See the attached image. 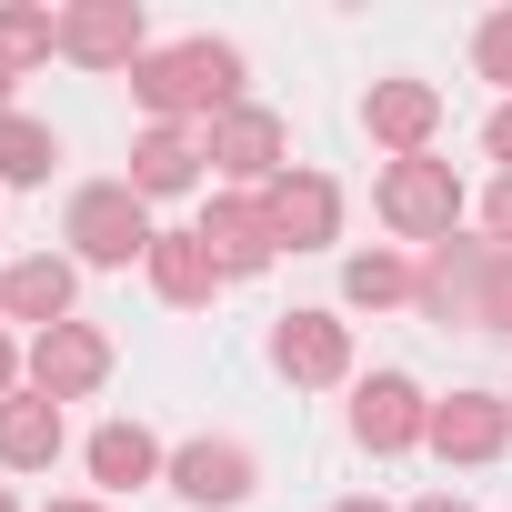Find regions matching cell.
Here are the masks:
<instances>
[{
  "label": "cell",
  "mask_w": 512,
  "mask_h": 512,
  "mask_svg": "<svg viewBox=\"0 0 512 512\" xmlns=\"http://www.w3.org/2000/svg\"><path fill=\"white\" fill-rule=\"evenodd\" d=\"M131 91H141V111L161 121V131H181L191 111H241V51L231 41H171V51H141V71H131Z\"/></svg>",
  "instance_id": "6da1fadb"
},
{
  "label": "cell",
  "mask_w": 512,
  "mask_h": 512,
  "mask_svg": "<svg viewBox=\"0 0 512 512\" xmlns=\"http://www.w3.org/2000/svg\"><path fill=\"white\" fill-rule=\"evenodd\" d=\"M412 302L432 322H462V332H512V251L502 241H432Z\"/></svg>",
  "instance_id": "7a4b0ae2"
},
{
  "label": "cell",
  "mask_w": 512,
  "mask_h": 512,
  "mask_svg": "<svg viewBox=\"0 0 512 512\" xmlns=\"http://www.w3.org/2000/svg\"><path fill=\"white\" fill-rule=\"evenodd\" d=\"M151 201L131 191V181H91L81 201H71V251L91 272H131V262H151Z\"/></svg>",
  "instance_id": "3957f363"
},
{
  "label": "cell",
  "mask_w": 512,
  "mask_h": 512,
  "mask_svg": "<svg viewBox=\"0 0 512 512\" xmlns=\"http://www.w3.org/2000/svg\"><path fill=\"white\" fill-rule=\"evenodd\" d=\"M382 221L402 231V241H452V221H462V171L452 161H392L382 171Z\"/></svg>",
  "instance_id": "277c9868"
},
{
  "label": "cell",
  "mask_w": 512,
  "mask_h": 512,
  "mask_svg": "<svg viewBox=\"0 0 512 512\" xmlns=\"http://www.w3.org/2000/svg\"><path fill=\"white\" fill-rule=\"evenodd\" d=\"M61 51L81 71H141V51H151L141 0H81V11H61Z\"/></svg>",
  "instance_id": "5b68a950"
},
{
  "label": "cell",
  "mask_w": 512,
  "mask_h": 512,
  "mask_svg": "<svg viewBox=\"0 0 512 512\" xmlns=\"http://www.w3.org/2000/svg\"><path fill=\"white\" fill-rule=\"evenodd\" d=\"M191 231L211 241L221 282H241V272H272V251H282V231H272V201H241V191H221V201H211Z\"/></svg>",
  "instance_id": "8992f818"
},
{
  "label": "cell",
  "mask_w": 512,
  "mask_h": 512,
  "mask_svg": "<svg viewBox=\"0 0 512 512\" xmlns=\"http://www.w3.org/2000/svg\"><path fill=\"white\" fill-rule=\"evenodd\" d=\"M101 382H111V342H101L91 322L31 332V392H51V402H81V392H101Z\"/></svg>",
  "instance_id": "52a82bcc"
},
{
  "label": "cell",
  "mask_w": 512,
  "mask_h": 512,
  "mask_svg": "<svg viewBox=\"0 0 512 512\" xmlns=\"http://www.w3.org/2000/svg\"><path fill=\"white\" fill-rule=\"evenodd\" d=\"M432 432V402H422V382H402V372H372L362 392H352V442L362 452H412Z\"/></svg>",
  "instance_id": "ba28073f"
},
{
  "label": "cell",
  "mask_w": 512,
  "mask_h": 512,
  "mask_svg": "<svg viewBox=\"0 0 512 512\" xmlns=\"http://www.w3.org/2000/svg\"><path fill=\"white\" fill-rule=\"evenodd\" d=\"M362 131H372L392 161H422V151H432V131H442V91H432V81H372Z\"/></svg>",
  "instance_id": "9c48e42d"
},
{
  "label": "cell",
  "mask_w": 512,
  "mask_h": 512,
  "mask_svg": "<svg viewBox=\"0 0 512 512\" xmlns=\"http://www.w3.org/2000/svg\"><path fill=\"white\" fill-rule=\"evenodd\" d=\"M272 362H282L292 382H342V372H352V322H332V312H282V322H272Z\"/></svg>",
  "instance_id": "30bf717a"
},
{
  "label": "cell",
  "mask_w": 512,
  "mask_h": 512,
  "mask_svg": "<svg viewBox=\"0 0 512 512\" xmlns=\"http://www.w3.org/2000/svg\"><path fill=\"white\" fill-rule=\"evenodd\" d=\"M442 462H492L502 442H512V402H492V392H452V402H432V432H422Z\"/></svg>",
  "instance_id": "8fae6325"
},
{
  "label": "cell",
  "mask_w": 512,
  "mask_h": 512,
  "mask_svg": "<svg viewBox=\"0 0 512 512\" xmlns=\"http://www.w3.org/2000/svg\"><path fill=\"white\" fill-rule=\"evenodd\" d=\"M201 151H211V171H231V181H282V171H292V161H282V121H272V111H251V101L221 111Z\"/></svg>",
  "instance_id": "7c38bea8"
},
{
  "label": "cell",
  "mask_w": 512,
  "mask_h": 512,
  "mask_svg": "<svg viewBox=\"0 0 512 512\" xmlns=\"http://www.w3.org/2000/svg\"><path fill=\"white\" fill-rule=\"evenodd\" d=\"M262 201H272V231H282V251H322V241L342 231V191H332L322 171H282Z\"/></svg>",
  "instance_id": "4fadbf2b"
},
{
  "label": "cell",
  "mask_w": 512,
  "mask_h": 512,
  "mask_svg": "<svg viewBox=\"0 0 512 512\" xmlns=\"http://www.w3.org/2000/svg\"><path fill=\"white\" fill-rule=\"evenodd\" d=\"M171 492L201 502V512H231V502H251V452L241 442H181L171 452Z\"/></svg>",
  "instance_id": "5bb4252c"
},
{
  "label": "cell",
  "mask_w": 512,
  "mask_h": 512,
  "mask_svg": "<svg viewBox=\"0 0 512 512\" xmlns=\"http://www.w3.org/2000/svg\"><path fill=\"white\" fill-rule=\"evenodd\" d=\"M0 312L31 322V332H61V322H71V262H61V251L11 262V272H0Z\"/></svg>",
  "instance_id": "9a60e30c"
},
{
  "label": "cell",
  "mask_w": 512,
  "mask_h": 512,
  "mask_svg": "<svg viewBox=\"0 0 512 512\" xmlns=\"http://www.w3.org/2000/svg\"><path fill=\"white\" fill-rule=\"evenodd\" d=\"M151 292H161L171 312H201V302L221 292V262H211L201 231H161V241H151Z\"/></svg>",
  "instance_id": "2e32d148"
},
{
  "label": "cell",
  "mask_w": 512,
  "mask_h": 512,
  "mask_svg": "<svg viewBox=\"0 0 512 512\" xmlns=\"http://www.w3.org/2000/svg\"><path fill=\"white\" fill-rule=\"evenodd\" d=\"M0 462L11 472H51L61 462V402L51 392H11L0 402Z\"/></svg>",
  "instance_id": "e0dca14e"
},
{
  "label": "cell",
  "mask_w": 512,
  "mask_h": 512,
  "mask_svg": "<svg viewBox=\"0 0 512 512\" xmlns=\"http://www.w3.org/2000/svg\"><path fill=\"white\" fill-rule=\"evenodd\" d=\"M201 161H211V151H201L191 131H161V121H151V131L131 141V191H141V201H171V191L201 181Z\"/></svg>",
  "instance_id": "ac0fdd59"
},
{
  "label": "cell",
  "mask_w": 512,
  "mask_h": 512,
  "mask_svg": "<svg viewBox=\"0 0 512 512\" xmlns=\"http://www.w3.org/2000/svg\"><path fill=\"white\" fill-rule=\"evenodd\" d=\"M151 472H171V462H161V442H151L141 422H101V432H91V482H101V492H141Z\"/></svg>",
  "instance_id": "d6986e66"
},
{
  "label": "cell",
  "mask_w": 512,
  "mask_h": 512,
  "mask_svg": "<svg viewBox=\"0 0 512 512\" xmlns=\"http://www.w3.org/2000/svg\"><path fill=\"white\" fill-rule=\"evenodd\" d=\"M51 161H61V141H51V121H31V111H11V121H0V181H11V191H31V181H51Z\"/></svg>",
  "instance_id": "ffe728a7"
},
{
  "label": "cell",
  "mask_w": 512,
  "mask_h": 512,
  "mask_svg": "<svg viewBox=\"0 0 512 512\" xmlns=\"http://www.w3.org/2000/svg\"><path fill=\"white\" fill-rule=\"evenodd\" d=\"M412 282L422 272H402L392 251H352V262H342V302L352 312H392V302H412Z\"/></svg>",
  "instance_id": "44dd1931"
},
{
  "label": "cell",
  "mask_w": 512,
  "mask_h": 512,
  "mask_svg": "<svg viewBox=\"0 0 512 512\" xmlns=\"http://www.w3.org/2000/svg\"><path fill=\"white\" fill-rule=\"evenodd\" d=\"M0 51L31 71V61H51V51H61V21H51V11H31V0H11V11H0Z\"/></svg>",
  "instance_id": "7402d4cb"
},
{
  "label": "cell",
  "mask_w": 512,
  "mask_h": 512,
  "mask_svg": "<svg viewBox=\"0 0 512 512\" xmlns=\"http://www.w3.org/2000/svg\"><path fill=\"white\" fill-rule=\"evenodd\" d=\"M472 61H482V81H502V91H512V11H492V21L472 31Z\"/></svg>",
  "instance_id": "603a6c76"
},
{
  "label": "cell",
  "mask_w": 512,
  "mask_h": 512,
  "mask_svg": "<svg viewBox=\"0 0 512 512\" xmlns=\"http://www.w3.org/2000/svg\"><path fill=\"white\" fill-rule=\"evenodd\" d=\"M482 231H492V241H502V251H512V171H502V181H492V191H482Z\"/></svg>",
  "instance_id": "cb8c5ba5"
},
{
  "label": "cell",
  "mask_w": 512,
  "mask_h": 512,
  "mask_svg": "<svg viewBox=\"0 0 512 512\" xmlns=\"http://www.w3.org/2000/svg\"><path fill=\"white\" fill-rule=\"evenodd\" d=\"M482 141H492V161H502V171H512V101H502V111H492V131H482Z\"/></svg>",
  "instance_id": "d4e9b609"
},
{
  "label": "cell",
  "mask_w": 512,
  "mask_h": 512,
  "mask_svg": "<svg viewBox=\"0 0 512 512\" xmlns=\"http://www.w3.org/2000/svg\"><path fill=\"white\" fill-rule=\"evenodd\" d=\"M11 392H21V352H11V342H0V402H11Z\"/></svg>",
  "instance_id": "484cf974"
},
{
  "label": "cell",
  "mask_w": 512,
  "mask_h": 512,
  "mask_svg": "<svg viewBox=\"0 0 512 512\" xmlns=\"http://www.w3.org/2000/svg\"><path fill=\"white\" fill-rule=\"evenodd\" d=\"M11 81H21V61H11V51H0V121H11Z\"/></svg>",
  "instance_id": "4316f807"
},
{
  "label": "cell",
  "mask_w": 512,
  "mask_h": 512,
  "mask_svg": "<svg viewBox=\"0 0 512 512\" xmlns=\"http://www.w3.org/2000/svg\"><path fill=\"white\" fill-rule=\"evenodd\" d=\"M412 512H462V502H452V492H422V502H412Z\"/></svg>",
  "instance_id": "83f0119b"
},
{
  "label": "cell",
  "mask_w": 512,
  "mask_h": 512,
  "mask_svg": "<svg viewBox=\"0 0 512 512\" xmlns=\"http://www.w3.org/2000/svg\"><path fill=\"white\" fill-rule=\"evenodd\" d=\"M51 512H111V502H51Z\"/></svg>",
  "instance_id": "f1b7e54d"
},
{
  "label": "cell",
  "mask_w": 512,
  "mask_h": 512,
  "mask_svg": "<svg viewBox=\"0 0 512 512\" xmlns=\"http://www.w3.org/2000/svg\"><path fill=\"white\" fill-rule=\"evenodd\" d=\"M332 512H382V502H332Z\"/></svg>",
  "instance_id": "f546056e"
},
{
  "label": "cell",
  "mask_w": 512,
  "mask_h": 512,
  "mask_svg": "<svg viewBox=\"0 0 512 512\" xmlns=\"http://www.w3.org/2000/svg\"><path fill=\"white\" fill-rule=\"evenodd\" d=\"M0 512H11V492H0Z\"/></svg>",
  "instance_id": "4dcf8cb0"
}]
</instances>
